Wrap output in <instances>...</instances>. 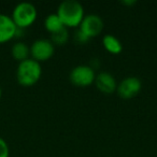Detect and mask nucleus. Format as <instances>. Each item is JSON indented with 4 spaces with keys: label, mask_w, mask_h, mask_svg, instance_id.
I'll return each instance as SVG.
<instances>
[{
    "label": "nucleus",
    "mask_w": 157,
    "mask_h": 157,
    "mask_svg": "<svg viewBox=\"0 0 157 157\" xmlns=\"http://www.w3.org/2000/svg\"><path fill=\"white\" fill-rule=\"evenodd\" d=\"M56 14L66 27H76L81 24L84 15V8L78 0H63L59 3Z\"/></svg>",
    "instance_id": "obj_1"
},
{
    "label": "nucleus",
    "mask_w": 157,
    "mask_h": 157,
    "mask_svg": "<svg viewBox=\"0 0 157 157\" xmlns=\"http://www.w3.org/2000/svg\"><path fill=\"white\" fill-rule=\"evenodd\" d=\"M123 3L124 5H133V3H136V0H124Z\"/></svg>",
    "instance_id": "obj_16"
},
{
    "label": "nucleus",
    "mask_w": 157,
    "mask_h": 157,
    "mask_svg": "<svg viewBox=\"0 0 157 157\" xmlns=\"http://www.w3.org/2000/svg\"><path fill=\"white\" fill-rule=\"evenodd\" d=\"M69 39V31L66 26H63V28H60L59 30L55 31V33H51V41L53 42L54 45H61L65 44Z\"/></svg>",
    "instance_id": "obj_13"
},
{
    "label": "nucleus",
    "mask_w": 157,
    "mask_h": 157,
    "mask_svg": "<svg viewBox=\"0 0 157 157\" xmlns=\"http://www.w3.org/2000/svg\"><path fill=\"white\" fill-rule=\"evenodd\" d=\"M10 156V148L9 144L7 143L3 138L0 137V157H9Z\"/></svg>",
    "instance_id": "obj_14"
},
{
    "label": "nucleus",
    "mask_w": 157,
    "mask_h": 157,
    "mask_svg": "<svg viewBox=\"0 0 157 157\" xmlns=\"http://www.w3.org/2000/svg\"><path fill=\"white\" fill-rule=\"evenodd\" d=\"M74 38H75V40L78 42V43H84V42H86L88 39H90V38L86 37V36L84 35L80 29H78V30L75 31V33H74Z\"/></svg>",
    "instance_id": "obj_15"
},
{
    "label": "nucleus",
    "mask_w": 157,
    "mask_h": 157,
    "mask_svg": "<svg viewBox=\"0 0 157 157\" xmlns=\"http://www.w3.org/2000/svg\"><path fill=\"white\" fill-rule=\"evenodd\" d=\"M11 54L15 60H17L18 63L25 60V59H28L30 56V48L27 45L25 42H16L12 45L11 48Z\"/></svg>",
    "instance_id": "obj_10"
},
{
    "label": "nucleus",
    "mask_w": 157,
    "mask_h": 157,
    "mask_svg": "<svg viewBox=\"0 0 157 157\" xmlns=\"http://www.w3.org/2000/svg\"><path fill=\"white\" fill-rule=\"evenodd\" d=\"M11 17L17 28L26 29L36 22L38 17V10L31 2H20L14 7Z\"/></svg>",
    "instance_id": "obj_3"
},
{
    "label": "nucleus",
    "mask_w": 157,
    "mask_h": 157,
    "mask_svg": "<svg viewBox=\"0 0 157 157\" xmlns=\"http://www.w3.org/2000/svg\"><path fill=\"white\" fill-rule=\"evenodd\" d=\"M78 29L87 38H93L98 36L103 29V20L98 14L90 13L84 15Z\"/></svg>",
    "instance_id": "obj_6"
},
{
    "label": "nucleus",
    "mask_w": 157,
    "mask_h": 157,
    "mask_svg": "<svg viewBox=\"0 0 157 157\" xmlns=\"http://www.w3.org/2000/svg\"><path fill=\"white\" fill-rule=\"evenodd\" d=\"M96 78L95 68L90 65H78L69 73L70 81L78 86H87L94 83Z\"/></svg>",
    "instance_id": "obj_4"
},
{
    "label": "nucleus",
    "mask_w": 157,
    "mask_h": 157,
    "mask_svg": "<svg viewBox=\"0 0 157 157\" xmlns=\"http://www.w3.org/2000/svg\"><path fill=\"white\" fill-rule=\"evenodd\" d=\"M17 31V27L14 24L10 15L0 13V44L7 43L14 39Z\"/></svg>",
    "instance_id": "obj_8"
},
{
    "label": "nucleus",
    "mask_w": 157,
    "mask_h": 157,
    "mask_svg": "<svg viewBox=\"0 0 157 157\" xmlns=\"http://www.w3.org/2000/svg\"><path fill=\"white\" fill-rule=\"evenodd\" d=\"M2 97V90H1V86H0V99Z\"/></svg>",
    "instance_id": "obj_17"
},
{
    "label": "nucleus",
    "mask_w": 157,
    "mask_h": 157,
    "mask_svg": "<svg viewBox=\"0 0 157 157\" xmlns=\"http://www.w3.org/2000/svg\"><path fill=\"white\" fill-rule=\"evenodd\" d=\"M102 44L107 51H109L112 54H118L122 52L123 50V44L120 41L118 38L115 36L111 35V33H107L102 37Z\"/></svg>",
    "instance_id": "obj_11"
},
{
    "label": "nucleus",
    "mask_w": 157,
    "mask_h": 157,
    "mask_svg": "<svg viewBox=\"0 0 157 157\" xmlns=\"http://www.w3.org/2000/svg\"><path fill=\"white\" fill-rule=\"evenodd\" d=\"M141 87L142 82L139 78H137V76H127V78H123L122 81L117 84L116 90H117V94L120 95V97L128 99L136 96L141 90Z\"/></svg>",
    "instance_id": "obj_7"
},
{
    "label": "nucleus",
    "mask_w": 157,
    "mask_h": 157,
    "mask_svg": "<svg viewBox=\"0 0 157 157\" xmlns=\"http://www.w3.org/2000/svg\"><path fill=\"white\" fill-rule=\"evenodd\" d=\"M42 74V67L39 61L31 57L18 63L16 68V80L18 84L28 87L33 86L40 80Z\"/></svg>",
    "instance_id": "obj_2"
},
{
    "label": "nucleus",
    "mask_w": 157,
    "mask_h": 157,
    "mask_svg": "<svg viewBox=\"0 0 157 157\" xmlns=\"http://www.w3.org/2000/svg\"><path fill=\"white\" fill-rule=\"evenodd\" d=\"M29 48H30L31 58L39 63L50 59L55 52V45L53 42L45 38L35 40Z\"/></svg>",
    "instance_id": "obj_5"
},
{
    "label": "nucleus",
    "mask_w": 157,
    "mask_h": 157,
    "mask_svg": "<svg viewBox=\"0 0 157 157\" xmlns=\"http://www.w3.org/2000/svg\"><path fill=\"white\" fill-rule=\"evenodd\" d=\"M44 27L46 28V30H48L51 33H53L55 31L59 30L60 28H63V24L56 13H51L44 20Z\"/></svg>",
    "instance_id": "obj_12"
},
{
    "label": "nucleus",
    "mask_w": 157,
    "mask_h": 157,
    "mask_svg": "<svg viewBox=\"0 0 157 157\" xmlns=\"http://www.w3.org/2000/svg\"><path fill=\"white\" fill-rule=\"evenodd\" d=\"M94 82L97 88L105 94H111L117 87V82L114 75L108 71H100L98 74H96Z\"/></svg>",
    "instance_id": "obj_9"
}]
</instances>
